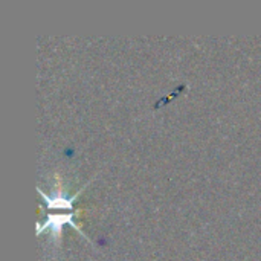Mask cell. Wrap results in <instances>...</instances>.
<instances>
[{"instance_id":"1","label":"cell","mask_w":261,"mask_h":261,"mask_svg":"<svg viewBox=\"0 0 261 261\" xmlns=\"http://www.w3.org/2000/svg\"><path fill=\"white\" fill-rule=\"evenodd\" d=\"M73 219H75V213H69V214H49L47 219H46L43 223H38V225L35 226V228H37V234H41L44 228H50V229H52V234H54V239H58L60 231H61V228H63L64 223L72 225L78 232H81V229L75 225ZM81 234L87 239V236H86L84 232H81Z\"/></svg>"}]
</instances>
